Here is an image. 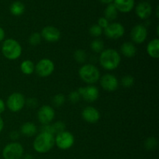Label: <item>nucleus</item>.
<instances>
[{"instance_id": "19", "label": "nucleus", "mask_w": 159, "mask_h": 159, "mask_svg": "<svg viewBox=\"0 0 159 159\" xmlns=\"http://www.w3.org/2000/svg\"><path fill=\"white\" fill-rule=\"evenodd\" d=\"M147 53L151 57L158 59L159 57V39L155 38L147 45Z\"/></svg>"}, {"instance_id": "38", "label": "nucleus", "mask_w": 159, "mask_h": 159, "mask_svg": "<svg viewBox=\"0 0 159 159\" xmlns=\"http://www.w3.org/2000/svg\"><path fill=\"white\" fill-rule=\"evenodd\" d=\"M5 36H6V33H5V30H3V28H2L0 26V42L2 41L5 39Z\"/></svg>"}, {"instance_id": "17", "label": "nucleus", "mask_w": 159, "mask_h": 159, "mask_svg": "<svg viewBox=\"0 0 159 159\" xmlns=\"http://www.w3.org/2000/svg\"><path fill=\"white\" fill-rule=\"evenodd\" d=\"M113 4L118 12L127 13L134 9L135 2L134 0H114Z\"/></svg>"}, {"instance_id": "34", "label": "nucleus", "mask_w": 159, "mask_h": 159, "mask_svg": "<svg viewBox=\"0 0 159 159\" xmlns=\"http://www.w3.org/2000/svg\"><path fill=\"white\" fill-rule=\"evenodd\" d=\"M41 131L43 133H48V134H54V130H53V127L51 124H45V125H42V127L40 128Z\"/></svg>"}, {"instance_id": "6", "label": "nucleus", "mask_w": 159, "mask_h": 159, "mask_svg": "<svg viewBox=\"0 0 159 159\" xmlns=\"http://www.w3.org/2000/svg\"><path fill=\"white\" fill-rule=\"evenodd\" d=\"M26 105L25 96L20 93H12L9 95L6 100V107L12 113L21 111Z\"/></svg>"}, {"instance_id": "12", "label": "nucleus", "mask_w": 159, "mask_h": 159, "mask_svg": "<svg viewBox=\"0 0 159 159\" xmlns=\"http://www.w3.org/2000/svg\"><path fill=\"white\" fill-rule=\"evenodd\" d=\"M99 81L101 87L107 92L112 93L116 91L119 87V81L117 78L112 74L107 73L101 76Z\"/></svg>"}, {"instance_id": "37", "label": "nucleus", "mask_w": 159, "mask_h": 159, "mask_svg": "<svg viewBox=\"0 0 159 159\" xmlns=\"http://www.w3.org/2000/svg\"><path fill=\"white\" fill-rule=\"evenodd\" d=\"M5 110H6V103L3 99L0 98V114H2L5 111Z\"/></svg>"}, {"instance_id": "39", "label": "nucleus", "mask_w": 159, "mask_h": 159, "mask_svg": "<svg viewBox=\"0 0 159 159\" xmlns=\"http://www.w3.org/2000/svg\"><path fill=\"white\" fill-rule=\"evenodd\" d=\"M3 128H4V121H3L2 118L0 116V132L2 131Z\"/></svg>"}, {"instance_id": "9", "label": "nucleus", "mask_w": 159, "mask_h": 159, "mask_svg": "<svg viewBox=\"0 0 159 159\" xmlns=\"http://www.w3.org/2000/svg\"><path fill=\"white\" fill-rule=\"evenodd\" d=\"M81 98L88 102H93L99 99V89L93 85H89L85 87H80L77 90Z\"/></svg>"}, {"instance_id": "14", "label": "nucleus", "mask_w": 159, "mask_h": 159, "mask_svg": "<svg viewBox=\"0 0 159 159\" xmlns=\"http://www.w3.org/2000/svg\"><path fill=\"white\" fill-rule=\"evenodd\" d=\"M42 38L49 43H55L61 39V31L53 26H47L43 28L40 33Z\"/></svg>"}, {"instance_id": "11", "label": "nucleus", "mask_w": 159, "mask_h": 159, "mask_svg": "<svg viewBox=\"0 0 159 159\" xmlns=\"http://www.w3.org/2000/svg\"><path fill=\"white\" fill-rule=\"evenodd\" d=\"M54 116L55 111L54 108L49 105L42 106L37 112V119L42 125L51 124L54 120Z\"/></svg>"}, {"instance_id": "36", "label": "nucleus", "mask_w": 159, "mask_h": 159, "mask_svg": "<svg viewBox=\"0 0 159 159\" xmlns=\"http://www.w3.org/2000/svg\"><path fill=\"white\" fill-rule=\"evenodd\" d=\"M20 134L18 131H16V130H13V131L10 132V134H9V138L13 141H17L20 138Z\"/></svg>"}, {"instance_id": "1", "label": "nucleus", "mask_w": 159, "mask_h": 159, "mask_svg": "<svg viewBox=\"0 0 159 159\" xmlns=\"http://www.w3.org/2000/svg\"><path fill=\"white\" fill-rule=\"evenodd\" d=\"M99 61L101 67L104 69L113 71L120 65L121 55L113 48H107L100 53Z\"/></svg>"}, {"instance_id": "21", "label": "nucleus", "mask_w": 159, "mask_h": 159, "mask_svg": "<svg viewBox=\"0 0 159 159\" xmlns=\"http://www.w3.org/2000/svg\"><path fill=\"white\" fill-rule=\"evenodd\" d=\"M20 71L26 75H30L35 71V65L31 60H24L20 64Z\"/></svg>"}, {"instance_id": "2", "label": "nucleus", "mask_w": 159, "mask_h": 159, "mask_svg": "<svg viewBox=\"0 0 159 159\" xmlns=\"http://www.w3.org/2000/svg\"><path fill=\"white\" fill-rule=\"evenodd\" d=\"M55 145L54 135L40 132L36 136L33 143L34 151L39 154H45L51 150Z\"/></svg>"}, {"instance_id": "8", "label": "nucleus", "mask_w": 159, "mask_h": 159, "mask_svg": "<svg viewBox=\"0 0 159 159\" xmlns=\"http://www.w3.org/2000/svg\"><path fill=\"white\" fill-rule=\"evenodd\" d=\"M54 63L49 58L40 59L35 65V71L40 77L46 78L51 75L54 71Z\"/></svg>"}, {"instance_id": "28", "label": "nucleus", "mask_w": 159, "mask_h": 159, "mask_svg": "<svg viewBox=\"0 0 159 159\" xmlns=\"http://www.w3.org/2000/svg\"><path fill=\"white\" fill-rule=\"evenodd\" d=\"M42 37L40 35V33H33L29 37V43H30L32 46H37L41 43Z\"/></svg>"}, {"instance_id": "5", "label": "nucleus", "mask_w": 159, "mask_h": 159, "mask_svg": "<svg viewBox=\"0 0 159 159\" xmlns=\"http://www.w3.org/2000/svg\"><path fill=\"white\" fill-rule=\"evenodd\" d=\"M24 154L23 145L19 142H11L3 148L2 155L4 159H21Z\"/></svg>"}, {"instance_id": "32", "label": "nucleus", "mask_w": 159, "mask_h": 159, "mask_svg": "<svg viewBox=\"0 0 159 159\" xmlns=\"http://www.w3.org/2000/svg\"><path fill=\"white\" fill-rule=\"evenodd\" d=\"M80 99L81 96L77 90L71 91V93H69V95H68V100H69L71 103H77Z\"/></svg>"}, {"instance_id": "35", "label": "nucleus", "mask_w": 159, "mask_h": 159, "mask_svg": "<svg viewBox=\"0 0 159 159\" xmlns=\"http://www.w3.org/2000/svg\"><path fill=\"white\" fill-rule=\"evenodd\" d=\"M37 103L38 102L36 98H30L27 100H26V105H27V107H30V108H34L37 107Z\"/></svg>"}, {"instance_id": "31", "label": "nucleus", "mask_w": 159, "mask_h": 159, "mask_svg": "<svg viewBox=\"0 0 159 159\" xmlns=\"http://www.w3.org/2000/svg\"><path fill=\"white\" fill-rule=\"evenodd\" d=\"M51 125H52L54 134H57L64 131V130H65V128H66L65 124L64 122H62V121H57V122L54 123Z\"/></svg>"}, {"instance_id": "3", "label": "nucleus", "mask_w": 159, "mask_h": 159, "mask_svg": "<svg viewBox=\"0 0 159 159\" xmlns=\"http://www.w3.org/2000/svg\"><path fill=\"white\" fill-rule=\"evenodd\" d=\"M3 56L8 60L14 61L20 58L23 52L21 44L15 39H6L3 41L1 48Z\"/></svg>"}, {"instance_id": "4", "label": "nucleus", "mask_w": 159, "mask_h": 159, "mask_svg": "<svg viewBox=\"0 0 159 159\" xmlns=\"http://www.w3.org/2000/svg\"><path fill=\"white\" fill-rule=\"evenodd\" d=\"M80 79L88 85L96 83L100 79V71L96 65L93 64H84L79 70Z\"/></svg>"}, {"instance_id": "33", "label": "nucleus", "mask_w": 159, "mask_h": 159, "mask_svg": "<svg viewBox=\"0 0 159 159\" xmlns=\"http://www.w3.org/2000/svg\"><path fill=\"white\" fill-rule=\"evenodd\" d=\"M109 24H110V21H108L105 17H100V18H99V20H98L97 25L100 26L102 30L106 29V28L108 26Z\"/></svg>"}, {"instance_id": "13", "label": "nucleus", "mask_w": 159, "mask_h": 159, "mask_svg": "<svg viewBox=\"0 0 159 159\" xmlns=\"http://www.w3.org/2000/svg\"><path fill=\"white\" fill-rule=\"evenodd\" d=\"M148 37V30L144 25L137 24L132 28L130 31V38L132 43L135 44H141L143 43Z\"/></svg>"}, {"instance_id": "29", "label": "nucleus", "mask_w": 159, "mask_h": 159, "mask_svg": "<svg viewBox=\"0 0 159 159\" xmlns=\"http://www.w3.org/2000/svg\"><path fill=\"white\" fill-rule=\"evenodd\" d=\"M89 34L92 37H95V38H98V37H100L102 34L103 30H102L100 26H98L97 24H94L89 28Z\"/></svg>"}, {"instance_id": "24", "label": "nucleus", "mask_w": 159, "mask_h": 159, "mask_svg": "<svg viewBox=\"0 0 159 159\" xmlns=\"http://www.w3.org/2000/svg\"><path fill=\"white\" fill-rule=\"evenodd\" d=\"M90 48L95 53H101L104 50V43L102 40L96 38L90 43Z\"/></svg>"}, {"instance_id": "27", "label": "nucleus", "mask_w": 159, "mask_h": 159, "mask_svg": "<svg viewBox=\"0 0 159 159\" xmlns=\"http://www.w3.org/2000/svg\"><path fill=\"white\" fill-rule=\"evenodd\" d=\"M157 147H158V140L154 137H150L144 141V148L147 150H155Z\"/></svg>"}, {"instance_id": "25", "label": "nucleus", "mask_w": 159, "mask_h": 159, "mask_svg": "<svg viewBox=\"0 0 159 159\" xmlns=\"http://www.w3.org/2000/svg\"><path fill=\"white\" fill-rule=\"evenodd\" d=\"M74 58L78 63L83 64L87 60V54L85 51L82 49H78L74 53Z\"/></svg>"}, {"instance_id": "26", "label": "nucleus", "mask_w": 159, "mask_h": 159, "mask_svg": "<svg viewBox=\"0 0 159 159\" xmlns=\"http://www.w3.org/2000/svg\"><path fill=\"white\" fill-rule=\"evenodd\" d=\"M135 82V79L133 76L130 75H126L124 77H122L120 80V83L123 87L124 88H130L134 85Z\"/></svg>"}, {"instance_id": "41", "label": "nucleus", "mask_w": 159, "mask_h": 159, "mask_svg": "<svg viewBox=\"0 0 159 159\" xmlns=\"http://www.w3.org/2000/svg\"><path fill=\"white\" fill-rule=\"evenodd\" d=\"M23 159H34V157L31 155H30V154H26V155H23Z\"/></svg>"}, {"instance_id": "20", "label": "nucleus", "mask_w": 159, "mask_h": 159, "mask_svg": "<svg viewBox=\"0 0 159 159\" xmlns=\"http://www.w3.org/2000/svg\"><path fill=\"white\" fill-rule=\"evenodd\" d=\"M37 127L33 122H26L20 127V133L25 137L31 138L37 134Z\"/></svg>"}, {"instance_id": "10", "label": "nucleus", "mask_w": 159, "mask_h": 159, "mask_svg": "<svg viewBox=\"0 0 159 159\" xmlns=\"http://www.w3.org/2000/svg\"><path fill=\"white\" fill-rule=\"evenodd\" d=\"M106 37L111 40H117L121 38L125 34V28L120 23L113 22L110 23L106 29H104Z\"/></svg>"}, {"instance_id": "18", "label": "nucleus", "mask_w": 159, "mask_h": 159, "mask_svg": "<svg viewBox=\"0 0 159 159\" xmlns=\"http://www.w3.org/2000/svg\"><path fill=\"white\" fill-rule=\"evenodd\" d=\"M120 53L124 57L131 58L137 54V47L132 42L126 41L120 46Z\"/></svg>"}, {"instance_id": "23", "label": "nucleus", "mask_w": 159, "mask_h": 159, "mask_svg": "<svg viewBox=\"0 0 159 159\" xmlns=\"http://www.w3.org/2000/svg\"><path fill=\"white\" fill-rule=\"evenodd\" d=\"M9 10H10V12L13 16H20L23 15V12H24L25 6L21 2H14L11 4L10 7H9Z\"/></svg>"}, {"instance_id": "43", "label": "nucleus", "mask_w": 159, "mask_h": 159, "mask_svg": "<svg viewBox=\"0 0 159 159\" xmlns=\"http://www.w3.org/2000/svg\"><path fill=\"white\" fill-rule=\"evenodd\" d=\"M156 16L157 18H158V6L157 7V9H156Z\"/></svg>"}, {"instance_id": "7", "label": "nucleus", "mask_w": 159, "mask_h": 159, "mask_svg": "<svg viewBox=\"0 0 159 159\" xmlns=\"http://www.w3.org/2000/svg\"><path fill=\"white\" fill-rule=\"evenodd\" d=\"M55 144L61 150H68L75 144L74 135L69 131L64 130L54 136Z\"/></svg>"}, {"instance_id": "22", "label": "nucleus", "mask_w": 159, "mask_h": 159, "mask_svg": "<svg viewBox=\"0 0 159 159\" xmlns=\"http://www.w3.org/2000/svg\"><path fill=\"white\" fill-rule=\"evenodd\" d=\"M104 15H105V18L107 19L108 21H113L117 18L118 16V11L116 8L115 7L113 3H110V4L107 5V8L104 12Z\"/></svg>"}, {"instance_id": "42", "label": "nucleus", "mask_w": 159, "mask_h": 159, "mask_svg": "<svg viewBox=\"0 0 159 159\" xmlns=\"http://www.w3.org/2000/svg\"><path fill=\"white\" fill-rule=\"evenodd\" d=\"M156 32H157V36H158L159 35V26H157Z\"/></svg>"}, {"instance_id": "40", "label": "nucleus", "mask_w": 159, "mask_h": 159, "mask_svg": "<svg viewBox=\"0 0 159 159\" xmlns=\"http://www.w3.org/2000/svg\"><path fill=\"white\" fill-rule=\"evenodd\" d=\"M99 1L101 2L102 3H104V4H110V3L113 2L114 0H99Z\"/></svg>"}, {"instance_id": "16", "label": "nucleus", "mask_w": 159, "mask_h": 159, "mask_svg": "<svg viewBox=\"0 0 159 159\" xmlns=\"http://www.w3.org/2000/svg\"><path fill=\"white\" fill-rule=\"evenodd\" d=\"M135 12H136L137 16L141 20H147L152 15V7L150 3L148 2H141L138 3V6H136Z\"/></svg>"}, {"instance_id": "30", "label": "nucleus", "mask_w": 159, "mask_h": 159, "mask_svg": "<svg viewBox=\"0 0 159 159\" xmlns=\"http://www.w3.org/2000/svg\"><path fill=\"white\" fill-rule=\"evenodd\" d=\"M65 100H66L65 96L63 94H61V93H58V94L55 95L53 97L52 102L54 104V106H55L57 107H60L64 105V103L65 102Z\"/></svg>"}, {"instance_id": "15", "label": "nucleus", "mask_w": 159, "mask_h": 159, "mask_svg": "<svg viewBox=\"0 0 159 159\" xmlns=\"http://www.w3.org/2000/svg\"><path fill=\"white\" fill-rule=\"evenodd\" d=\"M82 116L84 120L89 124H96L100 119V113L96 108L89 106L83 109Z\"/></svg>"}]
</instances>
